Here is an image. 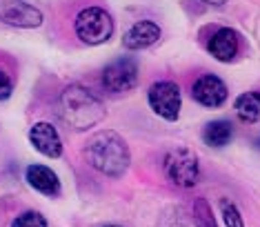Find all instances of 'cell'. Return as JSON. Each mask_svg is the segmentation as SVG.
I'll return each mask as SVG.
<instances>
[{"label":"cell","instance_id":"19","mask_svg":"<svg viewBox=\"0 0 260 227\" xmlns=\"http://www.w3.org/2000/svg\"><path fill=\"white\" fill-rule=\"evenodd\" d=\"M203 3H207V5H214V7H222L227 0H203Z\"/></svg>","mask_w":260,"mask_h":227},{"label":"cell","instance_id":"4","mask_svg":"<svg viewBox=\"0 0 260 227\" xmlns=\"http://www.w3.org/2000/svg\"><path fill=\"white\" fill-rule=\"evenodd\" d=\"M165 174L176 187H193L200 178L198 156L187 147H174L165 156Z\"/></svg>","mask_w":260,"mask_h":227},{"label":"cell","instance_id":"2","mask_svg":"<svg viewBox=\"0 0 260 227\" xmlns=\"http://www.w3.org/2000/svg\"><path fill=\"white\" fill-rule=\"evenodd\" d=\"M87 160L91 163L93 169L100 174L118 178L127 172L129 167V147L120 134L111 129H103L93 134L87 143Z\"/></svg>","mask_w":260,"mask_h":227},{"label":"cell","instance_id":"11","mask_svg":"<svg viewBox=\"0 0 260 227\" xmlns=\"http://www.w3.org/2000/svg\"><path fill=\"white\" fill-rule=\"evenodd\" d=\"M238 47H240V38L234 29L222 27L209 38L207 43V49L209 53L220 63H232L236 56H238Z\"/></svg>","mask_w":260,"mask_h":227},{"label":"cell","instance_id":"3","mask_svg":"<svg viewBox=\"0 0 260 227\" xmlns=\"http://www.w3.org/2000/svg\"><path fill=\"white\" fill-rule=\"evenodd\" d=\"M74 29L85 45H103L114 36V18L103 7H87L76 16Z\"/></svg>","mask_w":260,"mask_h":227},{"label":"cell","instance_id":"6","mask_svg":"<svg viewBox=\"0 0 260 227\" xmlns=\"http://www.w3.org/2000/svg\"><path fill=\"white\" fill-rule=\"evenodd\" d=\"M138 85V65L132 58H118L103 69V87L111 94L129 92Z\"/></svg>","mask_w":260,"mask_h":227},{"label":"cell","instance_id":"21","mask_svg":"<svg viewBox=\"0 0 260 227\" xmlns=\"http://www.w3.org/2000/svg\"><path fill=\"white\" fill-rule=\"evenodd\" d=\"M256 145H258V149H260V140H258V143H256Z\"/></svg>","mask_w":260,"mask_h":227},{"label":"cell","instance_id":"15","mask_svg":"<svg viewBox=\"0 0 260 227\" xmlns=\"http://www.w3.org/2000/svg\"><path fill=\"white\" fill-rule=\"evenodd\" d=\"M220 212H222L224 227H245V220H242L240 210L229 198H222L220 201Z\"/></svg>","mask_w":260,"mask_h":227},{"label":"cell","instance_id":"8","mask_svg":"<svg viewBox=\"0 0 260 227\" xmlns=\"http://www.w3.org/2000/svg\"><path fill=\"white\" fill-rule=\"evenodd\" d=\"M0 20L11 27L34 29L43 25V11L29 3H22V0H9V3H3V7H0Z\"/></svg>","mask_w":260,"mask_h":227},{"label":"cell","instance_id":"16","mask_svg":"<svg viewBox=\"0 0 260 227\" xmlns=\"http://www.w3.org/2000/svg\"><path fill=\"white\" fill-rule=\"evenodd\" d=\"M193 218H196L198 227H216L214 214H211V207L205 198H196L193 203Z\"/></svg>","mask_w":260,"mask_h":227},{"label":"cell","instance_id":"12","mask_svg":"<svg viewBox=\"0 0 260 227\" xmlns=\"http://www.w3.org/2000/svg\"><path fill=\"white\" fill-rule=\"evenodd\" d=\"M25 178L36 192L45 196H58L60 194V181H58L56 172L45 165H29L25 169Z\"/></svg>","mask_w":260,"mask_h":227},{"label":"cell","instance_id":"17","mask_svg":"<svg viewBox=\"0 0 260 227\" xmlns=\"http://www.w3.org/2000/svg\"><path fill=\"white\" fill-rule=\"evenodd\" d=\"M11 227H49L40 212H22L11 220Z\"/></svg>","mask_w":260,"mask_h":227},{"label":"cell","instance_id":"1","mask_svg":"<svg viewBox=\"0 0 260 227\" xmlns=\"http://www.w3.org/2000/svg\"><path fill=\"white\" fill-rule=\"evenodd\" d=\"M58 116L74 131H85L96 127L105 118V105L91 89L82 85H69L58 96Z\"/></svg>","mask_w":260,"mask_h":227},{"label":"cell","instance_id":"7","mask_svg":"<svg viewBox=\"0 0 260 227\" xmlns=\"http://www.w3.org/2000/svg\"><path fill=\"white\" fill-rule=\"evenodd\" d=\"M191 96L198 105L207 107V109H216V107H222L227 100V85L216 74H203L193 82Z\"/></svg>","mask_w":260,"mask_h":227},{"label":"cell","instance_id":"14","mask_svg":"<svg viewBox=\"0 0 260 227\" xmlns=\"http://www.w3.org/2000/svg\"><path fill=\"white\" fill-rule=\"evenodd\" d=\"M234 138V125L229 121H211L203 131V140L209 147H224Z\"/></svg>","mask_w":260,"mask_h":227},{"label":"cell","instance_id":"10","mask_svg":"<svg viewBox=\"0 0 260 227\" xmlns=\"http://www.w3.org/2000/svg\"><path fill=\"white\" fill-rule=\"evenodd\" d=\"M160 27L153 20H140L136 25L129 27V32L122 36V45L129 51H138V49H147V47L156 45L160 40Z\"/></svg>","mask_w":260,"mask_h":227},{"label":"cell","instance_id":"5","mask_svg":"<svg viewBox=\"0 0 260 227\" xmlns=\"http://www.w3.org/2000/svg\"><path fill=\"white\" fill-rule=\"evenodd\" d=\"M147 100L153 114H158L165 121L174 123L180 116V105H182V96H180V87L171 80H158L153 82L147 92Z\"/></svg>","mask_w":260,"mask_h":227},{"label":"cell","instance_id":"9","mask_svg":"<svg viewBox=\"0 0 260 227\" xmlns=\"http://www.w3.org/2000/svg\"><path fill=\"white\" fill-rule=\"evenodd\" d=\"M29 140L36 152L47 158H60L62 156V140L58 136L56 127L51 123H36L29 129Z\"/></svg>","mask_w":260,"mask_h":227},{"label":"cell","instance_id":"18","mask_svg":"<svg viewBox=\"0 0 260 227\" xmlns=\"http://www.w3.org/2000/svg\"><path fill=\"white\" fill-rule=\"evenodd\" d=\"M11 92H14V80H11V76L7 71L0 69V103L7 100L11 96Z\"/></svg>","mask_w":260,"mask_h":227},{"label":"cell","instance_id":"13","mask_svg":"<svg viewBox=\"0 0 260 227\" xmlns=\"http://www.w3.org/2000/svg\"><path fill=\"white\" fill-rule=\"evenodd\" d=\"M234 109H236V114H238L240 121L260 123V89L240 94L234 103Z\"/></svg>","mask_w":260,"mask_h":227},{"label":"cell","instance_id":"20","mask_svg":"<svg viewBox=\"0 0 260 227\" xmlns=\"http://www.w3.org/2000/svg\"><path fill=\"white\" fill-rule=\"evenodd\" d=\"M105 227H118V225H105Z\"/></svg>","mask_w":260,"mask_h":227}]
</instances>
